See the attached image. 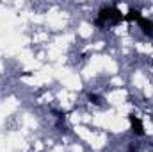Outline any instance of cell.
I'll return each instance as SVG.
<instances>
[{
    "label": "cell",
    "instance_id": "obj_1",
    "mask_svg": "<svg viewBox=\"0 0 153 152\" xmlns=\"http://www.w3.org/2000/svg\"><path fill=\"white\" fill-rule=\"evenodd\" d=\"M123 20H125V14L116 5H105V7H102L98 11V16L94 20V25L100 27V29H105V27L119 25Z\"/></svg>",
    "mask_w": 153,
    "mask_h": 152
},
{
    "label": "cell",
    "instance_id": "obj_2",
    "mask_svg": "<svg viewBox=\"0 0 153 152\" xmlns=\"http://www.w3.org/2000/svg\"><path fill=\"white\" fill-rule=\"evenodd\" d=\"M128 122H130V127H132L134 134H137V136H144V123H143V120H141L137 114L130 113L128 114Z\"/></svg>",
    "mask_w": 153,
    "mask_h": 152
},
{
    "label": "cell",
    "instance_id": "obj_3",
    "mask_svg": "<svg viewBox=\"0 0 153 152\" xmlns=\"http://www.w3.org/2000/svg\"><path fill=\"white\" fill-rule=\"evenodd\" d=\"M137 23H139V27H141V31L146 34V36H150L153 38V20L150 18H146V16H141L139 20H137Z\"/></svg>",
    "mask_w": 153,
    "mask_h": 152
},
{
    "label": "cell",
    "instance_id": "obj_4",
    "mask_svg": "<svg viewBox=\"0 0 153 152\" xmlns=\"http://www.w3.org/2000/svg\"><path fill=\"white\" fill-rule=\"evenodd\" d=\"M141 16H143V14H141V11H139V9H134V7H130V11L125 14V20H126V22H137Z\"/></svg>",
    "mask_w": 153,
    "mask_h": 152
},
{
    "label": "cell",
    "instance_id": "obj_5",
    "mask_svg": "<svg viewBox=\"0 0 153 152\" xmlns=\"http://www.w3.org/2000/svg\"><path fill=\"white\" fill-rule=\"evenodd\" d=\"M87 100L91 102V104H94V106H102V97L100 95H96V93H87Z\"/></svg>",
    "mask_w": 153,
    "mask_h": 152
}]
</instances>
